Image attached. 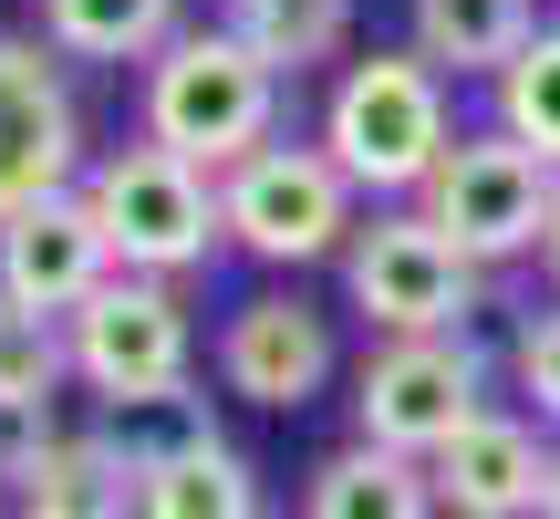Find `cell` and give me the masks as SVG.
Wrapping results in <instances>:
<instances>
[{"mask_svg": "<svg viewBox=\"0 0 560 519\" xmlns=\"http://www.w3.org/2000/svg\"><path fill=\"white\" fill-rule=\"evenodd\" d=\"M322 146L332 166L363 187V208L416 198L436 177V157L457 146V83L416 53V42H374V53H342L332 94H322Z\"/></svg>", "mask_w": 560, "mask_h": 519, "instance_id": "obj_1", "label": "cell"}, {"mask_svg": "<svg viewBox=\"0 0 560 519\" xmlns=\"http://www.w3.org/2000/svg\"><path fill=\"white\" fill-rule=\"evenodd\" d=\"M280 104H291V83H280L229 21H187L156 62H136V136L198 157L208 177L280 136Z\"/></svg>", "mask_w": 560, "mask_h": 519, "instance_id": "obj_2", "label": "cell"}, {"mask_svg": "<svg viewBox=\"0 0 560 519\" xmlns=\"http://www.w3.org/2000/svg\"><path fill=\"white\" fill-rule=\"evenodd\" d=\"M83 208L104 219L115 270L198 280L208 260L229 250V229H219V177H208L198 157H177V146H156V136L94 146V166H83Z\"/></svg>", "mask_w": 560, "mask_h": 519, "instance_id": "obj_3", "label": "cell"}, {"mask_svg": "<svg viewBox=\"0 0 560 519\" xmlns=\"http://www.w3.org/2000/svg\"><path fill=\"white\" fill-rule=\"evenodd\" d=\"M219 229L240 260H260V270H322V260H342V240L363 229V187L332 166V146L322 136H270L249 146L240 166H219Z\"/></svg>", "mask_w": 560, "mask_h": 519, "instance_id": "obj_4", "label": "cell"}, {"mask_svg": "<svg viewBox=\"0 0 560 519\" xmlns=\"http://www.w3.org/2000/svg\"><path fill=\"white\" fill-rule=\"evenodd\" d=\"M332 270H342V312H353L374 343L384 333H467V322L488 312V270L446 240L416 198L363 208V229L342 240Z\"/></svg>", "mask_w": 560, "mask_h": 519, "instance_id": "obj_5", "label": "cell"}, {"mask_svg": "<svg viewBox=\"0 0 560 519\" xmlns=\"http://www.w3.org/2000/svg\"><path fill=\"white\" fill-rule=\"evenodd\" d=\"M416 208L478 260V270H509V260H540V229L560 208V166L488 115V125H457V146H446L436 177L416 187Z\"/></svg>", "mask_w": 560, "mask_h": 519, "instance_id": "obj_6", "label": "cell"}, {"mask_svg": "<svg viewBox=\"0 0 560 519\" xmlns=\"http://www.w3.org/2000/svg\"><path fill=\"white\" fill-rule=\"evenodd\" d=\"M62 343H73V384H83V405L198 384V322H187V280H156V270H104L94 291L62 312Z\"/></svg>", "mask_w": 560, "mask_h": 519, "instance_id": "obj_7", "label": "cell"}, {"mask_svg": "<svg viewBox=\"0 0 560 519\" xmlns=\"http://www.w3.org/2000/svg\"><path fill=\"white\" fill-rule=\"evenodd\" d=\"M488 354L467 333H384L353 364V437L395 447V458H436L467 416H488Z\"/></svg>", "mask_w": 560, "mask_h": 519, "instance_id": "obj_8", "label": "cell"}, {"mask_svg": "<svg viewBox=\"0 0 560 519\" xmlns=\"http://www.w3.org/2000/svg\"><path fill=\"white\" fill-rule=\"evenodd\" d=\"M94 166V125H83L73 62L42 32H0V219Z\"/></svg>", "mask_w": 560, "mask_h": 519, "instance_id": "obj_9", "label": "cell"}, {"mask_svg": "<svg viewBox=\"0 0 560 519\" xmlns=\"http://www.w3.org/2000/svg\"><path fill=\"white\" fill-rule=\"evenodd\" d=\"M332 374H342V333H332L322 301H301L291 280L229 301V322H219V384L240 405H260V416H301Z\"/></svg>", "mask_w": 560, "mask_h": 519, "instance_id": "obj_10", "label": "cell"}, {"mask_svg": "<svg viewBox=\"0 0 560 519\" xmlns=\"http://www.w3.org/2000/svg\"><path fill=\"white\" fill-rule=\"evenodd\" d=\"M425 478H436L446 519H550L560 437L529 416V405H488V416H467L457 437L425 458Z\"/></svg>", "mask_w": 560, "mask_h": 519, "instance_id": "obj_11", "label": "cell"}, {"mask_svg": "<svg viewBox=\"0 0 560 519\" xmlns=\"http://www.w3.org/2000/svg\"><path fill=\"white\" fill-rule=\"evenodd\" d=\"M104 270H115V250H104V219L83 208V177L0 219V291H11L21 312H52L62 322Z\"/></svg>", "mask_w": 560, "mask_h": 519, "instance_id": "obj_12", "label": "cell"}, {"mask_svg": "<svg viewBox=\"0 0 560 519\" xmlns=\"http://www.w3.org/2000/svg\"><path fill=\"white\" fill-rule=\"evenodd\" d=\"M301 519H436V478L425 458H395L374 437H342L301 478Z\"/></svg>", "mask_w": 560, "mask_h": 519, "instance_id": "obj_13", "label": "cell"}, {"mask_svg": "<svg viewBox=\"0 0 560 519\" xmlns=\"http://www.w3.org/2000/svg\"><path fill=\"white\" fill-rule=\"evenodd\" d=\"M529 32H540V0H405V42L446 83H499Z\"/></svg>", "mask_w": 560, "mask_h": 519, "instance_id": "obj_14", "label": "cell"}, {"mask_svg": "<svg viewBox=\"0 0 560 519\" xmlns=\"http://www.w3.org/2000/svg\"><path fill=\"white\" fill-rule=\"evenodd\" d=\"M11 519H136V468H125L115 437L62 426L32 458V478L11 488Z\"/></svg>", "mask_w": 560, "mask_h": 519, "instance_id": "obj_15", "label": "cell"}, {"mask_svg": "<svg viewBox=\"0 0 560 519\" xmlns=\"http://www.w3.org/2000/svg\"><path fill=\"white\" fill-rule=\"evenodd\" d=\"M260 468L229 437H187L156 468H136V519H260Z\"/></svg>", "mask_w": 560, "mask_h": 519, "instance_id": "obj_16", "label": "cell"}, {"mask_svg": "<svg viewBox=\"0 0 560 519\" xmlns=\"http://www.w3.org/2000/svg\"><path fill=\"white\" fill-rule=\"evenodd\" d=\"M32 32L62 62H156L187 32V0H32Z\"/></svg>", "mask_w": 560, "mask_h": 519, "instance_id": "obj_17", "label": "cell"}, {"mask_svg": "<svg viewBox=\"0 0 560 519\" xmlns=\"http://www.w3.org/2000/svg\"><path fill=\"white\" fill-rule=\"evenodd\" d=\"M353 11L363 0H229L219 21L270 62L280 83H301V73H322V62L353 53Z\"/></svg>", "mask_w": 560, "mask_h": 519, "instance_id": "obj_18", "label": "cell"}, {"mask_svg": "<svg viewBox=\"0 0 560 519\" xmlns=\"http://www.w3.org/2000/svg\"><path fill=\"white\" fill-rule=\"evenodd\" d=\"M94 437H115L125 468H156L166 447L219 437V405H208L198 384H166V395H115V405H94Z\"/></svg>", "mask_w": 560, "mask_h": 519, "instance_id": "obj_19", "label": "cell"}, {"mask_svg": "<svg viewBox=\"0 0 560 519\" xmlns=\"http://www.w3.org/2000/svg\"><path fill=\"white\" fill-rule=\"evenodd\" d=\"M488 115H499L520 146H540V157L560 166V21H540V32L520 42V62L488 83Z\"/></svg>", "mask_w": 560, "mask_h": 519, "instance_id": "obj_20", "label": "cell"}, {"mask_svg": "<svg viewBox=\"0 0 560 519\" xmlns=\"http://www.w3.org/2000/svg\"><path fill=\"white\" fill-rule=\"evenodd\" d=\"M62 384H73V343H62V322L52 312H21V301L0 291V395L62 405Z\"/></svg>", "mask_w": 560, "mask_h": 519, "instance_id": "obj_21", "label": "cell"}, {"mask_svg": "<svg viewBox=\"0 0 560 519\" xmlns=\"http://www.w3.org/2000/svg\"><path fill=\"white\" fill-rule=\"evenodd\" d=\"M509 395L529 405V416L560 437V301H540V312H520V333H509Z\"/></svg>", "mask_w": 560, "mask_h": 519, "instance_id": "obj_22", "label": "cell"}, {"mask_svg": "<svg viewBox=\"0 0 560 519\" xmlns=\"http://www.w3.org/2000/svg\"><path fill=\"white\" fill-rule=\"evenodd\" d=\"M62 437V405H32V395H0V499L32 478V458Z\"/></svg>", "mask_w": 560, "mask_h": 519, "instance_id": "obj_23", "label": "cell"}, {"mask_svg": "<svg viewBox=\"0 0 560 519\" xmlns=\"http://www.w3.org/2000/svg\"><path fill=\"white\" fill-rule=\"evenodd\" d=\"M540 280H550V301H560V208H550V229H540Z\"/></svg>", "mask_w": 560, "mask_h": 519, "instance_id": "obj_24", "label": "cell"}, {"mask_svg": "<svg viewBox=\"0 0 560 519\" xmlns=\"http://www.w3.org/2000/svg\"><path fill=\"white\" fill-rule=\"evenodd\" d=\"M260 519H301V509H260Z\"/></svg>", "mask_w": 560, "mask_h": 519, "instance_id": "obj_25", "label": "cell"}, {"mask_svg": "<svg viewBox=\"0 0 560 519\" xmlns=\"http://www.w3.org/2000/svg\"><path fill=\"white\" fill-rule=\"evenodd\" d=\"M550 519H560V488H550Z\"/></svg>", "mask_w": 560, "mask_h": 519, "instance_id": "obj_26", "label": "cell"}, {"mask_svg": "<svg viewBox=\"0 0 560 519\" xmlns=\"http://www.w3.org/2000/svg\"><path fill=\"white\" fill-rule=\"evenodd\" d=\"M436 519H446V509H436Z\"/></svg>", "mask_w": 560, "mask_h": 519, "instance_id": "obj_27", "label": "cell"}]
</instances>
